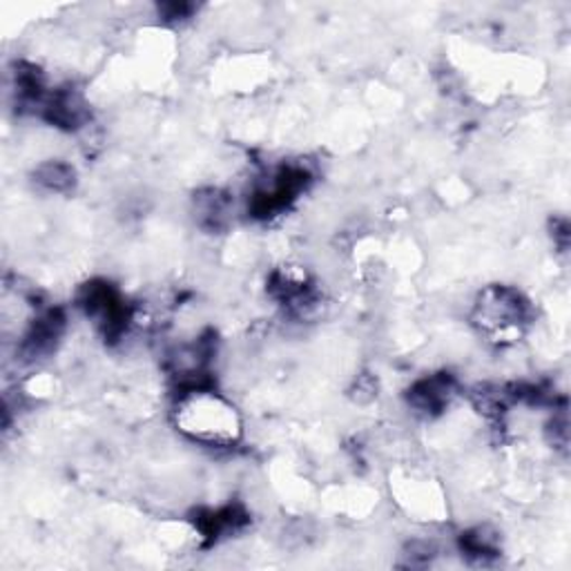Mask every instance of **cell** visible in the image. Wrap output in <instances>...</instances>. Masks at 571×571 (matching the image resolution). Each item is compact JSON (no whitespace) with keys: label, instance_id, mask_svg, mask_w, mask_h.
Instances as JSON below:
<instances>
[{"label":"cell","instance_id":"cell-1","mask_svg":"<svg viewBox=\"0 0 571 571\" xmlns=\"http://www.w3.org/2000/svg\"><path fill=\"white\" fill-rule=\"evenodd\" d=\"M175 424L186 438L212 449H228L244 436L237 408L212 387L177 393Z\"/></svg>","mask_w":571,"mask_h":571},{"label":"cell","instance_id":"cell-2","mask_svg":"<svg viewBox=\"0 0 571 571\" xmlns=\"http://www.w3.org/2000/svg\"><path fill=\"white\" fill-rule=\"evenodd\" d=\"M534 320L531 302L514 286H486L471 313L473 326L495 346H507L525 335Z\"/></svg>","mask_w":571,"mask_h":571},{"label":"cell","instance_id":"cell-3","mask_svg":"<svg viewBox=\"0 0 571 571\" xmlns=\"http://www.w3.org/2000/svg\"><path fill=\"white\" fill-rule=\"evenodd\" d=\"M456 395H458L456 378L449 373H434L413 382V387L406 393V402L417 415L436 417L451 406Z\"/></svg>","mask_w":571,"mask_h":571},{"label":"cell","instance_id":"cell-4","mask_svg":"<svg viewBox=\"0 0 571 571\" xmlns=\"http://www.w3.org/2000/svg\"><path fill=\"white\" fill-rule=\"evenodd\" d=\"M248 523H250L248 512L235 503L220 510L199 512L194 518V529L205 540V545H217L220 540L239 534Z\"/></svg>","mask_w":571,"mask_h":571},{"label":"cell","instance_id":"cell-5","mask_svg":"<svg viewBox=\"0 0 571 571\" xmlns=\"http://www.w3.org/2000/svg\"><path fill=\"white\" fill-rule=\"evenodd\" d=\"M194 222L205 233H222L231 224L233 197L220 188H205L192 199Z\"/></svg>","mask_w":571,"mask_h":571},{"label":"cell","instance_id":"cell-6","mask_svg":"<svg viewBox=\"0 0 571 571\" xmlns=\"http://www.w3.org/2000/svg\"><path fill=\"white\" fill-rule=\"evenodd\" d=\"M77 170L71 164L52 159L34 170V183L52 194H67L77 188Z\"/></svg>","mask_w":571,"mask_h":571},{"label":"cell","instance_id":"cell-7","mask_svg":"<svg viewBox=\"0 0 571 571\" xmlns=\"http://www.w3.org/2000/svg\"><path fill=\"white\" fill-rule=\"evenodd\" d=\"M460 551L462 556L475 560V562H489L500 553V536L495 529L480 525L460 536Z\"/></svg>","mask_w":571,"mask_h":571},{"label":"cell","instance_id":"cell-8","mask_svg":"<svg viewBox=\"0 0 571 571\" xmlns=\"http://www.w3.org/2000/svg\"><path fill=\"white\" fill-rule=\"evenodd\" d=\"M436 556H438L436 542L426 540V538H413L402 551L406 567H426V564L434 562Z\"/></svg>","mask_w":571,"mask_h":571}]
</instances>
